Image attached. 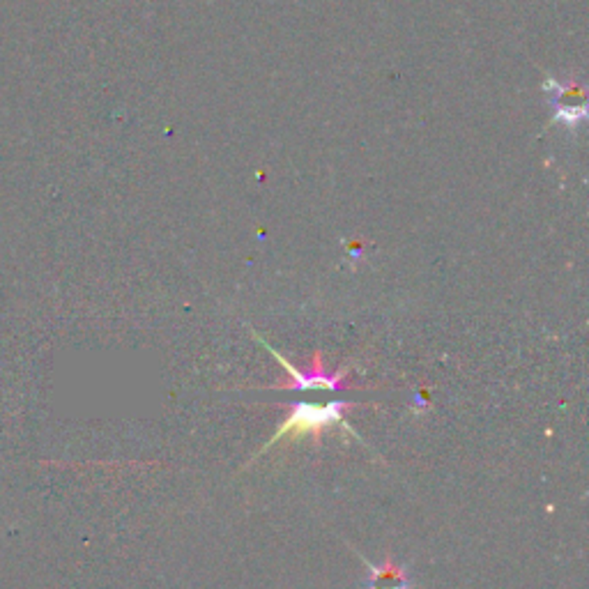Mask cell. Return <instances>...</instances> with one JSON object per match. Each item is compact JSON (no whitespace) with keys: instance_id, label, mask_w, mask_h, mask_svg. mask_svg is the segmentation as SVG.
<instances>
[{"instance_id":"3","label":"cell","mask_w":589,"mask_h":589,"mask_svg":"<svg viewBox=\"0 0 589 589\" xmlns=\"http://www.w3.org/2000/svg\"><path fill=\"white\" fill-rule=\"evenodd\" d=\"M364 567H366V571L373 576V580H387V583H389V580H408V578H405V569L396 567L394 560H392V555H387V560H385L383 567H376V564H371L366 560H364Z\"/></svg>"},{"instance_id":"2","label":"cell","mask_w":589,"mask_h":589,"mask_svg":"<svg viewBox=\"0 0 589 589\" xmlns=\"http://www.w3.org/2000/svg\"><path fill=\"white\" fill-rule=\"evenodd\" d=\"M258 341L267 348V350L272 352V357H274L281 366L288 371V380L272 385V389H297V392H302V389H329V392H336V389L345 387V376L350 373V366L338 369L336 373H327L325 371V359H322L320 350H315L313 357L309 359V371H297L293 364H290L281 352H277L267 341H263V338H258Z\"/></svg>"},{"instance_id":"1","label":"cell","mask_w":589,"mask_h":589,"mask_svg":"<svg viewBox=\"0 0 589 589\" xmlns=\"http://www.w3.org/2000/svg\"><path fill=\"white\" fill-rule=\"evenodd\" d=\"M352 408H355V403H348V401H329L325 405L293 403L290 405L288 417L284 419V424L277 428V433L267 439V444H265L258 454H265L274 444L284 442V439H295L297 442V439H302V437H313V442L320 444L322 430H325L327 426H334V424H341L345 430H350L352 435H357L350 428V424L345 421V412L352 410Z\"/></svg>"},{"instance_id":"4","label":"cell","mask_w":589,"mask_h":589,"mask_svg":"<svg viewBox=\"0 0 589 589\" xmlns=\"http://www.w3.org/2000/svg\"><path fill=\"white\" fill-rule=\"evenodd\" d=\"M380 589H412V583H408V580H401L398 585H387V587H380Z\"/></svg>"}]
</instances>
